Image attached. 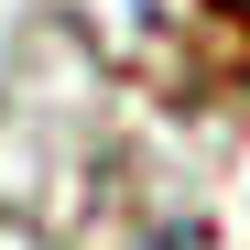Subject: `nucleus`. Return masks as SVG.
Returning <instances> with one entry per match:
<instances>
[{"label":"nucleus","instance_id":"1","mask_svg":"<svg viewBox=\"0 0 250 250\" xmlns=\"http://www.w3.org/2000/svg\"><path fill=\"white\" fill-rule=\"evenodd\" d=\"M218 11H250V0H218Z\"/></svg>","mask_w":250,"mask_h":250}]
</instances>
